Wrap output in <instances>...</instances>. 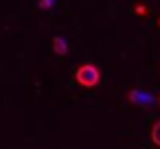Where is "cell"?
I'll use <instances>...</instances> for the list:
<instances>
[{
	"label": "cell",
	"mask_w": 160,
	"mask_h": 149,
	"mask_svg": "<svg viewBox=\"0 0 160 149\" xmlns=\"http://www.w3.org/2000/svg\"><path fill=\"white\" fill-rule=\"evenodd\" d=\"M40 5H42V9H48V5H53V0H42Z\"/></svg>",
	"instance_id": "cell-6"
},
{
	"label": "cell",
	"mask_w": 160,
	"mask_h": 149,
	"mask_svg": "<svg viewBox=\"0 0 160 149\" xmlns=\"http://www.w3.org/2000/svg\"><path fill=\"white\" fill-rule=\"evenodd\" d=\"M75 79H77V83L83 86V88H94V86L99 83L101 75H99V68H97V66H92V64H83V66L77 68Z\"/></svg>",
	"instance_id": "cell-1"
},
{
	"label": "cell",
	"mask_w": 160,
	"mask_h": 149,
	"mask_svg": "<svg viewBox=\"0 0 160 149\" xmlns=\"http://www.w3.org/2000/svg\"><path fill=\"white\" fill-rule=\"evenodd\" d=\"M134 11H136L138 16H147V7H145V5H140V2L134 7Z\"/></svg>",
	"instance_id": "cell-5"
},
{
	"label": "cell",
	"mask_w": 160,
	"mask_h": 149,
	"mask_svg": "<svg viewBox=\"0 0 160 149\" xmlns=\"http://www.w3.org/2000/svg\"><path fill=\"white\" fill-rule=\"evenodd\" d=\"M158 103H160V97H158Z\"/></svg>",
	"instance_id": "cell-7"
},
{
	"label": "cell",
	"mask_w": 160,
	"mask_h": 149,
	"mask_svg": "<svg viewBox=\"0 0 160 149\" xmlns=\"http://www.w3.org/2000/svg\"><path fill=\"white\" fill-rule=\"evenodd\" d=\"M129 101H134V103H149L151 99H149V97H145V92L132 90V92H129Z\"/></svg>",
	"instance_id": "cell-3"
},
{
	"label": "cell",
	"mask_w": 160,
	"mask_h": 149,
	"mask_svg": "<svg viewBox=\"0 0 160 149\" xmlns=\"http://www.w3.org/2000/svg\"><path fill=\"white\" fill-rule=\"evenodd\" d=\"M151 142L156 147H160V121H156L153 127H151Z\"/></svg>",
	"instance_id": "cell-4"
},
{
	"label": "cell",
	"mask_w": 160,
	"mask_h": 149,
	"mask_svg": "<svg viewBox=\"0 0 160 149\" xmlns=\"http://www.w3.org/2000/svg\"><path fill=\"white\" fill-rule=\"evenodd\" d=\"M53 51L57 53V55H66V51H68V46H66V42H64V37H53Z\"/></svg>",
	"instance_id": "cell-2"
}]
</instances>
